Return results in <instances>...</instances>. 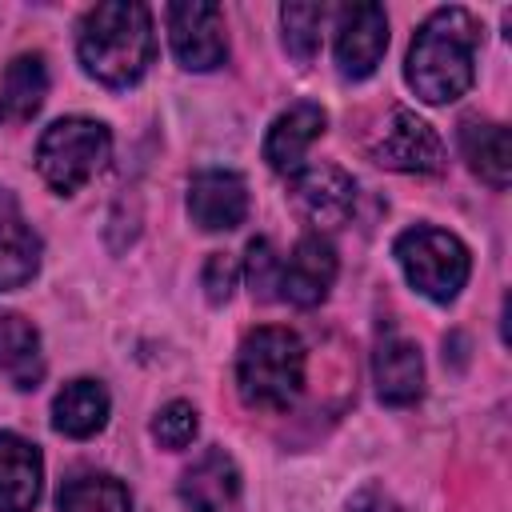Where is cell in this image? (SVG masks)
I'll return each instance as SVG.
<instances>
[{
  "instance_id": "30bf717a",
  "label": "cell",
  "mask_w": 512,
  "mask_h": 512,
  "mask_svg": "<svg viewBox=\"0 0 512 512\" xmlns=\"http://www.w3.org/2000/svg\"><path fill=\"white\" fill-rule=\"evenodd\" d=\"M188 216L204 232H232L248 216V184L228 168H204L188 184Z\"/></svg>"
},
{
  "instance_id": "7a4b0ae2",
  "label": "cell",
  "mask_w": 512,
  "mask_h": 512,
  "mask_svg": "<svg viewBox=\"0 0 512 512\" xmlns=\"http://www.w3.org/2000/svg\"><path fill=\"white\" fill-rule=\"evenodd\" d=\"M76 56L104 88H132L156 56L152 12L136 0H104L88 8L76 28Z\"/></svg>"
},
{
  "instance_id": "e0dca14e",
  "label": "cell",
  "mask_w": 512,
  "mask_h": 512,
  "mask_svg": "<svg viewBox=\"0 0 512 512\" xmlns=\"http://www.w3.org/2000/svg\"><path fill=\"white\" fill-rule=\"evenodd\" d=\"M456 140H460V152H464L468 168H472L484 184H492L496 192H504V188H508V180H512L508 128H504V124H496V120L464 116V120H460V132H456Z\"/></svg>"
},
{
  "instance_id": "44dd1931",
  "label": "cell",
  "mask_w": 512,
  "mask_h": 512,
  "mask_svg": "<svg viewBox=\"0 0 512 512\" xmlns=\"http://www.w3.org/2000/svg\"><path fill=\"white\" fill-rule=\"evenodd\" d=\"M60 512H132L128 488L108 472H80L60 484Z\"/></svg>"
},
{
  "instance_id": "603a6c76",
  "label": "cell",
  "mask_w": 512,
  "mask_h": 512,
  "mask_svg": "<svg viewBox=\"0 0 512 512\" xmlns=\"http://www.w3.org/2000/svg\"><path fill=\"white\" fill-rule=\"evenodd\" d=\"M196 432H200V416H196V408L188 400H172L152 416V440L160 448H172V452L188 448L196 440Z\"/></svg>"
},
{
  "instance_id": "d4e9b609",
  "label": "cell",
  "mask_w": 512,
  "mask_h": 512,
  "mask_svg": "<svg viewBox=\"0 0 512 512\" xmlns=\"http://www.w3.org/2000/svg\"><path fill=\"white\" fill-rule=\"evenodd\" d=\"M236 276H240L236 260H232L228 252H212L208 264H204V276H200L208 304H224V300L232 296V288H236Z\"/></svg>"
},
{
  "instance_id": "cb8c5ba5",
  "label": "cell",
  "mask_w": 512,
  "mask_h": 512,
  "mask_svg": "<svg viewBox=\"0 0 512 512\" xmlns=\"http://www.w3.org/2000/svg\"><path fill=\"white\" fill-rule=\"evenodd\" d=\"M244 276H248V288L260 304L276 300L280 296V256L272 252V244L260 236L248 244V256H244Z\"/></svg>"
},
{
  "instance_id": "484cf974",
  "label": "cell",
  "mask_w": 512,
  "mask_h": 512,
  "mask_svg": "<svg viewBox=\"0 0 512 512\" xmlns=\"http://www.w3.org/2000/svg\"><path fill=\"white\" fill-rule=\"evenodd\" d=\"M352 512H404L400 500H392V492H384L380 484H364L352 500H348Z\"/></svg>"
},
{
  "instance_id": "9a60e30c",
  "label": "cell",
  "mask_w": 512,
  "mask_h": 512,
  "mask_svg": "<svg viewBox=\"0 0 512 512\" xmlns=\"http://www.w3.org/2000/svg\"><path fill=\"white\" fill-rule=\"evenodd\" d=\"M40 268V236L24 220L20 200L0 188V292L24 288Z\"/></svg>"
},
{
  "instance_id": "3957f363",
  "label": "cell",
  "mask_w": 512,
  "mask_h": 512,
  "mask_svg": "<svg viewBox=\"0 0 512 512\" xmlns=\"http://www.w3.org/2000/svg\"><path fill=\"white\" fill-rule=\"evenodd\" d=\"M236 392L248 408L288 412L304 392V344L288 328H256L236 352Z\"/></svg>"
},
{
  "instance_id": "8992f818",
  "label": "cell",
  "mask_w": 512,
  "mask_h": 512,
  "mask_svg": "<svg viewBox=\"0 0 512 512\" xmlns=\"http://www.w3.org/2000/svg\"><path fill=\"white\" fill-rule=\"evenodd\" d=\"M168 40L188 72H208L228 56L224 12L208 0H176L168 4Z\"/></svg>"
},
{
  "instance_id": "4fadbf2b",
  "label": "cell",
  "mask_w": 512,
  "mask_h": 512,
  "mask_svg": "<svg viewBox=\"0 0 512 512\" xmlns=\"http://www.w3.org/2000/svg\"><path fill=\"white\" fill-rule=\"evenodd\" d=\"M176 492L188 512H224L240 496V468L224 448H208L184 468Z\"/></svg>"
},
{
  "instance_id": "7402d4cb",
  "label": "cell",
  "mask_w": 512,
  "mask_h": 512,
  "mask_svg": "<svg viewBox=\"0 0 512 512\" xmlns=\"http://www.w3.org/2000/svg\"><path fill=\"white\" fill-rule=\"evenodd\" d=\"M328 8L324 4H284L280 8V24H284V48L296 64H308L320 48V24H324Z\"/></svg>"
},
{
  "instance_id": "ffe728a7",
  "label": "cell",
  "mask_w": 512,
  "mask_h": 512,
  "mask_svg": "<svg viewBox=\"0 0 512 512\" xmlns=\"http://www.w3.org/2000/svg\"><path fill=\"white\" fill-rule=\"evenodd\" d=\"M48 96V64L40 52H24L4 68L0 80V112L8 120H32Z\"/></svg>"
},
{
  "instance_id": "52a82bcc",
  "label": "cell",
  "mask_w": 512,
  "mask_h": 512,
  "mask_svg": "<svg viewBox=\"0 0 512 512\" xmlns=\"http://www.w3.org/2000/svg\"><path fill=\"white\" fill-rule=\"evenodd\" d=\"M388 52V16L380 4H344L336 16V68L344 80H364Z\"/></svg>"
},
{
  "instance_id": "9c48e42d",
  "label": "cell",
  "mask_w": 512,
  "mask_h": 512,
  "mask_svg": "<svg viewBox=\"0 0 512 512\" xmlns=\"http://www.w3.org/2000/svg\"><path fill=\"white\" fill-rule=\"evenodd\" d=\"M288 192H292V208L316 228L344 224L356 204V180L336 164H312V168L292 172Z\"/></svg>"
},
{
  "instance_id": "277c9868",
  "label": "cell",
  "mask_w": 512,
  "mask_h": 512,
  "mask_svg": "<svg viewBox=\"0 0 512 512\" xmlns=\"http://www.w3.org/2000/svg\"><path fill=\"white\" fill-rule=\"evenodd\" d=\"M112 156V132L100 120L88 116H64L44 128L36 144V168L60 196H72L84 188Z\"/></svg>"
},
{
  "instance_id": "ac0fdd59",
  "label": "cell",
  "mask_w": 512,
  "mask_h": 512,
  "mask_svg": "<svg viewBox=\"0 0 512 512\" xmlns=\"http://www.w3.org/2000/svg\"><path fill=\"white\" fill-rule=\"evenodd\" d=\"M108 408H112V400L100 380H92V376L68 380L52 400V428L72 440H88L108 424Z\"/></svg>"
},
{
  "instance_id": "d6986e66",
  "label": "cell",
  "mask_w": 512,
  "mask_h": 512,
  "mask_svg": "<svg viewBox=\"0 0 512 512\" xmlns=\"http://www.w3.org/2000/svg\"><path fill=\"white\" fill-rule=\"evenodd\" d=\"M0 372L8 376L12 388L28 392L44 380V352H40V332L32 320L20 312L0 316Z\"/></svg>"
},
{
  "instance_id": "5bb4252c",
  "label": "cell",
  "mask_w": 512,
  "mask_h": 512,
  "mask_svg": "<svg viewBox=\"0 0 512 512\" xmlns=\"http://www.w3.org/2000/svg\"><path fill=\"white\" fill-rule=\"evenodd\" d=\"M324 124H328V116H324L320 104L300 100V104L284 108L268 124V136H264V160H268V168L272 172H300L304 152L324 136Z\"/></svg>"
},
{
  "instance_id": "8fae6325",
  "label": "cell",
  "mask_w": 512,
  "mask_h": 512,
  "mask_svg": "<svg viewBox=\"0 0 512 512\" xmlns=\"http://www.w3.org/2000/svg\"><path fill=\"white\" fill-rule=\"evenodd\" d=\"M336 280V248L320 236L308 232L292 244L288 260H280V296L296 308H316Z\"/></svg>"
},
{
  "instance_id": "2e32d148",
  "label": "cell",
  "mask_w": 512,
  "mask_h": 512,
  "mask_svg": "<svg viewBox=\"0 0 512 512\" xmlns=\"http://www.w3.org/2000/svg\"><path fill=\"white\" fill-rule=\"evenodd\" d=\"M40 448L16 432H0V512H32L40 500Z\"/></svg>"
},
{
  "instance_id": "6da1fadb",
  "label": "cell",
  "mask_w": 512,
  "mask_h": 512,
  "mask_svg": "<svg viewBox=\"0 0 512 512\" xmlns=\"http://www.w3.org/2000/svg\"><path fill=\"white\" fill-rule=\"evenodd\" d=\"M480 20L468 8H436L412 36L404 80L424 104H452L472 88Z\"/></svg>"
},
{
  "instance_id": "5b68a950",
  "label": "cell",
  "mask_w": 512,
  "mask_h": 512,
  "mask_svg": "<svg viewBox=\"0 0 512 512\" xmlns=\"http://www.w3.org/2000/svg\"><path fill=\"white\" fill-rule=\"evenodd\" d=\"M396 264L404 272V280L436 300V304H448L460 296V288L468 284V272H472V256L464 248L460 236L444 232V228H432V224H416L408 232L396 236Z\"/></svg>"
},
{
  "instance_id": "7c38bea8",
  "label": "cell",
  "mask_w": 512,
  "mask_h": 512,
  "mask_svg": "<svg viewBox=\"0 0 512 512\" xmlns=\"http://www.w3.org/2000/svg\"><path fill=\"white\" fill-rule=\"evenodd\" d=\"M372 380H376V396L392 408L416 404L424 392V356L412 340L388 332L380 336L376 352H372Z\"/></svg>"
},
{
  "instance_id": "ba28073f",
  "label": "cell",
  "mask_w": 512,
  "mask_h": 512,
  "mask_svg": "<svg viewBox=\"0 0 512 512\" xmlns=\"http://www.w3.org/2000/svg\"><path fill=\"white\" fill-rule=\"evenodd\" d=\"M376 164L392 168V172H416V176H432L444 168V144L436 136V128L428 120H420L408 108H396L392 120L384 124V136L372 148Z\"/></svg>"
}]
</instances>
